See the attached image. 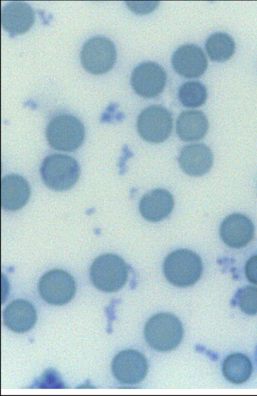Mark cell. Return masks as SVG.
Returning a JSON list of instances; mask_svg holds the SVG:
<instances>
[{"label": "cell", "mask_w": 257, "mask_h": 396, "mask_svg": "<svg viewBox=\"0 0 257 396\" xmlns=\"http://www.w3.org/2000/svg\"><path fill=\"white\" fill-rule=\"evenodd\" d=\"M171 62L175 71L188 78L202 76L208 65L203 51L193 44H185L177 48L173 54Z\"/></svg>", "instance_id": "cell-11"}, {"label": "cell", "mask_w": 257, "mask_h": 396, "mask_svg": "<svg viewBox=\"0 0 257 396\" xmlns=\"http://www.w3.org/2000/svg\"><path fill=\"white\" fill-rule=\"evenodd\" d=\"M31 193L28 181L15 174L4 177L1 181V205L3 209L16 211L28 202Z\"/></svg>", "instance_id": "cell-15"}, {"label": "cell", "mask_w": 257, "mask_h": 396, "mask_svg": "<svg viewBox=\"0 0 257 396\" xmlns=\"http://www.w3.org/2000/svg\"><path fill=\"white\" fill-rule=\"evenodd\" d=\"M222 369L223 374L228 381L234 384H241L249 379L252 373V366L250 359L246 355L235 353L225 358Z\"/></svg>", "instance_id": "cell-19"}, {"label": "cell", "mask_w": 257, "mask_h": 396, "mask_svg": "<svg viewBox=\"0 0 257 396\" xmlns=\"http://www.w3.org/2000/svg\"><path fill=\"white\" fill-rule=\"evenodd\" d=\"M5 324L11 330L22 333L30 330L37 321V314L34 306L23 299L14 300L4 310Z\"/></svg>", "instance_id": "cell-17"}, {"label": "cell", "mask_w": 257, "mask_h": 396, "mask_svg": "<svg viewBox=\"0 0 257 396\" xmlns=\"http://www.w3.org/2000/svg\"><path fill=\"white\" fill-rule=\"evenodd\" d=\"M144 336L149 346L159 351L175 349L181 343L183 328L180 320L174 315L166 312L157 313L146 323Z\"/></svg>", "instance_id": "cell-1"}, {"label": "cell", "mask_w": 257, "mask_h": 396, "mask_svg": "<svg viewBox=\"0 0 257 396\" xmlns=\"http://www.w3.org/2000/svg\"><path fill=\"white\" fill-rule=\"evenodd\" d=\"M128 270L124 260L112 253L96 258L90 269V278L97 289L105 292L118 291L125 284Z\"/></svg>", "instance_id": "cell-4"}, {"label": "cell", "mask_w": 257, "mask_h": 396, "mask_svg": "<svg viewBox=\"0 0 257 396\" xmlns=\"http://www.w3.org/2000/svg\"><path fill=\"white\" fill-rule=\"evenodd\" d=\"M209 128L208 120L201 111L189 110L183 111L176 122L179 138L184 142H194L203 138Z\"/></svg>", "instance_id": "cell-18"}, {"label": "cell", "mask_w": 257, "mask_h": 396, "mask_svg": "<svg viewBox=\"0 0 257 396\" xmlns=\"http://www.w3.org/2000/svg\"><path fill=\"white\" fill-rule=\"evenodd\" d=\"M206 51L210 58L215 62H223L229 60L235 48L232 38L224 32L210 35L205 42Z\"/></svg>", "instance_id": "cell-20"}, {"label": "cell", "mask_w": 257, "mask_h": 396, "mask_svg": "<svg viewBox=\"0 0 257 396\" xmlns=\"http://www.w3.org/2000/svg\"><path fill=\"white\" fill-rule=\"evenodd\" d=\"M236 303L240 309L249 315L257 314V287L246 286L238 290L235 295Z\"/></svg>", "instance_id": "cell-22"}, {"label": "cell", "mask_w": 257, "mask_h": 396, "mask_svg": "<svg viewBox=\"0 0 257 396\" xmlns=\"http://www.w3.org/2000/svg\"><path fill=\"white\" fill-rule=\"evenodd\" d=\"M165 276L169 283L179 287L194 285L200 278L203 265L200 256L187 249L172 251L163 263Z\"/></svg>", "instance_id": "cell-2"}, {"label": "cell", "mask_w": 257, "mask_h": 396, "mask_svg": "<svg viewBox=\"0 0 257 396\" xmlns=\"http://www.w3.org/2000/svg\"><path fill=\"white\" fill-rule=\"evenodd\" d=\"M178 98L184 106L196 108L205 103L207 98L205 86L197 81H189L182 84L178 91Z\"/></svg>", "instance_id": "cell-21"}, {"label": "cell", "mask_w": 257, "mask_h": 396, "mask_svg": "<svg viewBox=\"0 0 257 396\" xmlns=\"http://www.w3.org/2000/svg\"><path fill=\"white\" fill-rule=\"evenodd\" d=\"M117 58L114 43L108 38L95 36L88 39L80 52L83 67L93 75L107 73L113 67Z\"/></svg>", "instance_id": "cell-6"}, {"label": "cell", "mask_w": 257, "mask_h": 396, "mask_svg": "<svg viewBox=\"0 0 257 396\" xmlns=\"http://www.w3.org/2000/svg\"><path fill=\"white\" fill-rule=\"evenodd\" d=\"M40 174L45 184L57 191L71 188L77 182L80 166L72 157L55 154L47 156L40 167Z\"/></svg>", "instance_id": "cell-3"}, {"label": "cell", "mask_w": 257, "mask_h": 396, "mask_svg": "<svg viewBox=\"0 0 257 396\" xmlns=\"http://www.w3.org/2000/svg\"><path fill=\"white\" fill-rule=\"evenodd\" d=\"M256 360H257V349H256Z\"/></svg>", "instance_id": "cell-25"}, {"label": "cell", "mask_w": 257, "mask_h": 396, "mask_svg": "<svg viewBox=\"0 0 257 396\" xmlns=\"http://www.w3.org/2000/svg\"><path fill=\"white\" fill-rule=\"evenodd\" d=\"M174 200L167 190L158 188L145 194L140 204V211L146 220L158 222L167 217L172 212Z\"/></svg>", "instance_id": "cell-16"}, {"label": "cell", "mask_w": 257, "mask_h": 396, "mask_svg": "<svg viewBox=\"0 0 257 396\" xmlns=\"http://www.w3.org/2000/svg\"><path fill=\"white\" fill-rule=\"evenodd\" d=\"M137 126L140 136L152 143H160L170 136L173 127V118L170 112L160 105H152L139 114Z\"/></svg>", "instance_id": "cell-7"}, {"label": "cell", "mask_w": 257, "mask_h": 396, "mask_svg": "<svg viewBox=\"0 0 257 396\" xmlns=\"http://www.w3.org/2000/svg\"><path fill=\"white\" fill-rule=\"evenodd\" d=\"M46 137L49 145L61 151L73 152L82 144L85 128L76 117L63 114L54 117L48 123Z\"/></svg>", "instance_id": "cell-5"}, {"label": "cell", "mask_w": 257, "mask_h": 396, "mask_svg": "<svg viewBox=\"0 0 257 396\" xmlns=\"http://www.w3.org/2000/svg\"><path fill=\"white\" fill-rule=\"evenodd\" d=\"M128 8L137 14H147L154 11L158 6V1H126Z\"/></svg>", "instance_id": "cell-23"}, {"label": "cell", "mask_w": 257, "mask_h": 396, "mask_svg": "<svg viewBox=\"0 0 257 396\" xmlns=\"http://www.w3.org/2000/svg\"><path fill=\"white\" fill-rule=\"evenodd\" d=\"M38 291L46 302L54 305L68 303L76 292L75 281L67 272L54 269L45 273L38 283Z\"/></svg>", "instance_id": "cell-8"}, {"label": "cell", "mask_w": 257, "mask_h": 396, "mask_svg": "<svg viewBox=\"0 0 257 396\" xmlns=\"http://www.w3.org/2000/svg\"><path fill=\"white\" fill-rule=\"evenodd\" d=\"M221 239L227 246L240 248L253 238L254 227L251 220L244 214L235 213L227 216L219 229Z\"/></svg>", "instance_id": "cell-12"}, {"label": "cell", "mask_w": 257, "mask_h": 396, "mask_svg": "<svg viewBox=\"0 0 257 396\" xmlns=\"http://www.w3.org/2000/svg\"><path fill=\"white\" fill-rule=\"evenodd\" d=\"M35 14L32 7L23 1H11L1 11V23L11 37L27 32L33 25Z\"/></svg>", "instance_id": "cell-13"}, {"label": "cell", "mask_w": 257, "mask_h": 396, "mask_svg": "<svg viewBox=\"0 0 257 396\" xmlns=\"http://www.w3.org/2000/svg\"><path fill=\"white\" fill-rule=\"evenodd\" d=\"M180 167L186 174L195 177L203 176L211 169L213 156L210 149L203 143L185 146L178 156Z\"/></svg>", "instance_id": "cell-14"}, {"label": "cell", "mask_w": 257, "mask_h": 396, "mask_svg": "<svg viewBox=\"0 0 257 396\" xmlns=\"http://www.w3.org/2000/svg\"><path fill=\"white\" fill-rule=\"evenodd\" d=\"M111 370L114 377L120 383L134 384L146 377L148 364L142 353L134 349L121 351L114 357Z\"/></svg>", "instance_id": "cell-10"}, {"label": "cell", "mask_w": 257, "mask_h": 396, "mask_svg": "<svg viewBox=\"0 0 257 396\" xmlns=\"http://www.w3.org/2000/svg\"><path fill=\"white\" fill-rule=\"evenodd\" d=\"M244 272L247 280L257 285V254L250 257L246 261Z\"/></svg>", "instance_id": "cell-24"}, {"label": "cell", "mask_w": 257, "mask_h": 396, "mask_svg": "<svg viewBox=\"0 0 257 396\" xmlns=\"http://www.w3.org/2000/svg\"><path fill=\"white\" fill-rule=\"evenodd\" d=\"M167 80L165 70L153 61L142 62L133 70L131 84L135 92L143 97L153 98L164 90Z\"/></svg>", "instance_id": "cell-9"}]
</instances>
